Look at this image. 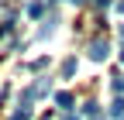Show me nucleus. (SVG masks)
I'll return each instance as SVG.
<instances>
[{"label": "nucleus", "instance_id": "nucleus-15", "mask_svg": "<svg viewBox=\"0 0 124 120\" xmlns=\"http://www.w3.org/2000/svg\"><path fill=\"white\" fill-rule=\"evenodd\" d=\"M93 120H103V117H93Z\"/></svg>", "mask_w": 124, "mask_h": 120}, {"label": "nucleus", "instance_id": "nucleus-5", "mask_svg": "<svg viewBox=\"0 0 124 120\" xmlns=\"http://www.w3.org/2000/svg\"><path fill=\"white\" fill-rule=\"evenodd\" d=\"M83 113H86V120L100 117V107H97V100H86V103H83Z\"/></svg>", "mask_w": 124, "mask_h": 120}, {"label": "nucleus", "instance_id": "nucleus-2", "mask_svg": "<svg viewBox=\"0 0 124 120\" xmlns=\"http://www.w3.org/2000/svg\"><path fill=\"white\" fill-rule=\"evenodd\" d=\"M107 52H110L107 38H93V41H90V58H93V62H103V58H107Z\"/></svg>", "mask_w": 124, "mask_h": 120}, {"label": "nucleus", "instance_id": "nucleus-1", "mask_svg": "<svg viewBox=\"0 0 124 120\" xmlns=\"http://www.w3.org/2000/svg\"><path fill=\"white\" fill-rule=\"evenodd\" d=\"M48 89H52V82H48V79H38L35 86H28L24 93H21V103H24V107H31V103H35V100H41Z\"/></svg>", "mask_w": 124, "mask_h": 120}, {"label": "nucleus", "instance_id": "nucleus-11", "mask_svg": "<svg viewBox=\"0 0 124 120\" xmlns=\"http://www.w3.org/2000/svg\"><path fill=\"white\" fill-rule=\"evenodd\" d=\"M117 10H121V14H124V0H121V4H117Z\"/></svg>", "mask_w": 124, "mask_h": 120}, {"label": "nucleus", "instance_id": "nucleus-7", "mask_svg": "<svg viewBox=\"0 0 124 120\" xmlns=\"http://www.w3.org/2000/svg\"><path fill=\"white\" fill-rule=\"evenodd\" d=\"M7 120H31V107H21V110H14Z\"/></svg>", "mask_w": 124, "mask_h": 120}, {"label": "nucleus", "instance_id": "nucleus-13", "mask_svg": "<svg viewBox=\"0 0 124 120\" xmlns=\"http://www.w3.org/2000/svg\"><path fill=\"white\" fill-rule=\"evenodd\" d=\"M121 62H124V48H121Z\"/></svg>", "mask_w": 124, "mask_h": 120}, {"label": "nucleus", "instance_id": "nucleus-10", "mask_svg": "<svg viewBox=\"0 0 124 120\" xmlns=\"http://www.w3.org/2000/svg\"><path fill=\"white\" fill-rule=\"evenodd\" d=\"M93 4H97V7H107V4H110V0H93Z\"/></svg>", "mask_w": 124, "mask_h": 120}, {"label": "nucleus", "instance_id": "nucleus-9", "mask_svg": "<svg viewBox=\"0 0 124 120\" xmlns=\"http://www.w3.org/2000/svg\"><path fill=\"white\" fill-rule=\"evenodd\" d=\"M28 14H31V17H41V14H45V4H41V0H35V4H28Z\"/></svg>", "mask_w": 124, "mask_h": 120}, {"label": "nucleus", "instance_id": "nucleus-4", "mask_svg": "<svg viewBox=\"0 0 124 120\" xmlns=\"http://www.w3.org/2000/svg\"><path fill=\"white\" fill-rule=\"evenodd\" d=\"M110 117L114 120H124V100L121 96H114V103H110Z\"/></svg>", "mask_w": 124, "mask_h": 120}, {"label": "nucleus", "instance_id": "nucleus-14", "mask_svg": "<svg viewBox=\"0 0 124 120\" xmlns=\"http://www.w3.org/2000/svg\"><path fill=\"white\" fill-rule=\"evenodd\" d=\"M72 4H83V0H72Z\"/></svg>", "mask_w": 124, "mask_h": 120}, {"label": "nucleus", "instance_id": "nucleus-6", "mask_svg": "<svg viewBox=\"0 0 124 120\" xmlns=\"http://www.w3.org/2000/svg\"><path fill=\"white\" fill-rule=\"evenodd\" d=\"M110 89H114V96H121V93H124V76H121V72L110 79Z\"/></svg>", "mask_w": 124, "mask_h": 120}, {"label": "nucleus", "instance_id": "nucleus-12", "mask_svg": "<svg viewBox=\"0 0 124 120\" xmlns=\"http://www.w3.org/2000/svg\"><path fill=\"white\" fill-rule=\"evenodd\" d=\"M121 38H124V24H121Z\"/></svg>", "mask_w": 124, "mask_h": 120}, {"label": "nucleus", "instance_id": "nucleus-8", "mask_svg": "<svg viewBox=\"0 0 124 120\" xmlns=\"http://www.w3.org/2000/svg\"><path fill=\"white\" fill-rule=\"evenodd\" d=\"M62 76H76V58H66V62H62Z\"/></svg>", "mask_w": 124, "mask_h": 120}, {"label": "nucleus", "instance_id": "nucleus-3", "mask_svg": "<svg viewBox=\"0 0 124 120\" xmlns=\"http://www.w3.org/2000/svg\"><path fill=\"white\" fill-rule=\"evenodd\" d=\"M72 103H76L72 93H55V107H59L62 113H69V110H72Z\"/></svg>", "mask_w": 124, "mask_h": 120}]
</instances>
